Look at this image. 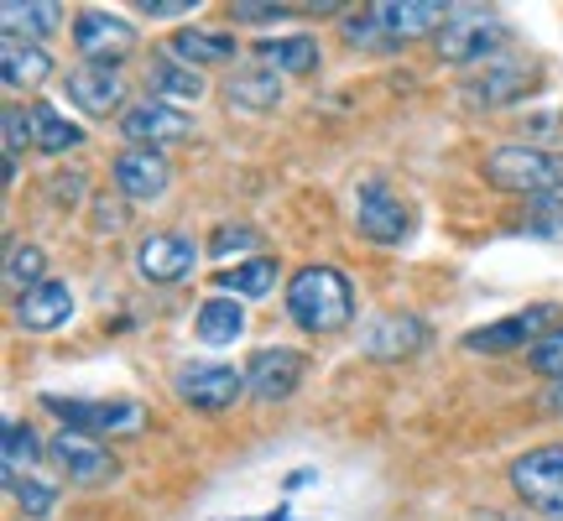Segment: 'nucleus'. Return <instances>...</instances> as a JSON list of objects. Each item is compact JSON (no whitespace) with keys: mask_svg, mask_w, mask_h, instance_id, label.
I'll use <instances>...</instances> for the list:
<instances>
[{"mask_svg":"<svg viewBox=\"0 0 563 521\" xmlns=\"http://www.w3.org/2000/svg\"><path fill=\"white\" fill-rule=\"evenodd\" d=\"M282 308H287V319L298 323L302 334H340L344 323L355 319V287H350L340 266L308 260V266H298L287 277Z\"/></svg>","mask_w":563,"mask_h":521,"instance_id":"1","label":"nucleus"},{"mask_svg":"<svg viewBox=\"0 0 563 521\" xmlns=\"http://www.w3.org/2000/svg\"><path fill=\"white\" fill-rule=\"evenodd\" d=\"M485 182L501 193H522L527 203L563 199V152L532 141H501L496 152H485Z\"/></svg>","mask_w":563,"mask_h":521,"instance_id":"2","label":"nucleus"},{"mask_svg":"<svg viewBox=\"0 0 563 521\" xmlns=\"http://www.w3.org/2000/svg\"><path fill=\"white\" fill-rule=\"evenodd\" d=\"M443 21H449V5H439V0H376V5L344 16V42L386 53V47H402L422 32H439Z\"/></svg>","mask_w":563,"mask_h":521,"instance_id":"3","label":"nucleus"},{"mask_svg":"<svg viewBox=\"0 0 563 521\" xmlns=\"http://www.w3.org/2000/svg\"><path fill=\"white\" fill-rule=\"evenodd\" d=\"M42 412L84 439H136L146 428V407L141 401H79V397H58V391H42Z\"/></svg>","mask_w":563,"mask_h":521,"instance_id":"4","label":"nucleus"},{"mask_svg":"<svg viewBox=\"0 0 563 521\" xmlns=\"http://www.w3.org/2000/svg\"><path fill=\"white\" fill-rule=\"evenodd\" d=\"M506 42V21L485 5H449V21L439 26V58L454 68L496 63V47Z\"/></svg>","mask_w":563,"mask_h":521,"instance_id":"5","label":"nucleus"},{"mask_svg":"<svg viewBox=\"0 0 563 521\" xmlns=\"http://www.w3.org/2000/svg\"><path fill=\"white\" fill-rule=\"evenodd\" d=\"M559 329V308L553 302H532L522 313H511V319H496L485 323V329H470L460 340V350L470 355H511V350H538Z\"/></svg>","mask_w":563,"mask_h":521,"instance_id":"6","label":"nucleus"},{"mask_svg":"<svg viewBox=\"0 0 563 521\" xmlns=\"http://www.w3.org/2000/svg\"><path fill=\"white\" fill-rule=\"evenodd\" d=\"M355 235L371 245H402L412 235V209L386 178L355 182Z\"/></svg>","mask_w":563,"mask_h":521,"instance_id":"7","label":"nucleus"},{"mask_svg":"<svg viewBox=\"0 0 563 521\" xmlns=\"http://www.w3.org/2000/svg\"><path fill=\"white\" fill-rule=\"evenodd\" d=\"M511 490L522 496L538 517L563 521V443H548V448H532L511 464Z\"/></svg>","mask_w":563,"mask_h":521,"instance_id":"8","label":"nucleus"},{"mask_svg":"<svg viewBox=\"0 0 563 521\" xmlns=\"http://www.w3.org/2000/svg\"><path fill=\"white\" fill-rule=\"evenodd\" d=\"M136 26L115 11H100V5H89L74 16V47H79L84 63H100V68H121L131 53H136Z\"/></svg>","mask_w":563,"mask_h":521,"instance_id":"9","label":"nucleus"},{"mask_svg":"<svg viewBox=\"0 0 563 521\" xmlns=\"http://www.w3.org/2000/svg\"><path fill=\"white\" fill-rule=\"evenodd\" d=\"M173 391H178L188 407H199V412H224V407H235L251 386H245V370H235V365L194 361V365H178Z\"/></svg>","mask_w":563,"mask_h":521,"instance_id":"10","label":"nucleus"},{"mask_svg":"<svg viewBox=\"0 0 563 521\" xmlns=\"http://www.w3.org/2000/svg\"><path fill=\"white\" fill-rule=\"evenodd\" d=\"M110 178H115V193L125 203H162L167 199V182H173V167L152 146H125L110 162Z\"/></svg>","mask_w":563,"mask_h":521,"instance_id":"11","label":"nucleus"},{"mask_svg":"<svg viewBox=\"0 0 563 521\" xmlns=\"http://www.w3.org/2000/svg\"><path fill=\"white\" fill-rule=\"evenodd\" d=\"M194 266H199L194 235L162 230V235H146V241L136 245V271H141V281H152V287H178V281L194 277Z\"/></svg>","mask_w":563,"mask_h":521,"instance_id":"12","label":"nucleus"},{"mask_svg":"<svg viewBox=\"0 0 563 521\" xmlns=\"http://www.w3.org/2000/svg\"><path fill=\"white\" fill-rule=\"evenodd\" d=\"M302 376H308V361H302V350H287V344H266V350H256L251 365H245V386H251V397L266 401V407H277V401L292 397L302 386Z\"/></svg>","mask_w":563,"mask_h":521,"instance_id":"13","label":"nucleus"},{"mask_svg":"<svg viewBox=\"0 0 563 521\" xmlns=\"http://www.w3.org/2000/svg\"><path fill=\"white\" fill-rule=\"evenodd\" d=\"M121 136L131 141V146H152V152H162V146H173V141L194 136V115H188V110H178V104L136 100L121 115Z\"/></svg>","mask_w":563,"mask_h":521,"instance_id":"14","label":"nucleus"},{"mask_svg":"<svg viewBox=\"0 0 563 521\" xmlns=\"http://www.w3.org/2000/svg\"><path fill=\"white\" fill-rule=\"evenodd\" d=\"M47 454H53V464H58L74 485H104V480L121 475V459H115L100 439H84V433H68V428L53 433Z\"/></svg>","mask_w":563,"mask_h":521,"instance_id":"15","label":"nucleus"},{"mask_svg":"<svg viewBox=\"0 0 563 521\" xmlns=\"http://www.w3.org/2000/svg\"><path fill=\"white\" fill-rule=\"evenodd\" d=\"M63 89H68V100L79 104L89 121H104V115H115L125 100V84H121V68H100V63H74L68 68V79H63ZM125 115V110H121Z\"/></svg>","mask_w":563,"mask_h":521,"instance_id":"16","label":"nucleus"},{"mask_svg":"<svg viewBox=\"0 0 563 521\" xmlns=\"http://www.w3.org/2000/svg\"><path fill=\"white\" fill-rule=\"evenodd\" d=\"M74 319V287L68 281H37V287H26L16 292V323L26 334H47V329H63V323Z\"/></svg>","mask_w":563,"mask_h":521,"instance_id":"17","label":"nucleus"},{"mask_svg":"<svg viewBox=\"0 0 563 521\" xmlns=\"http://www.w3.org/2000/svg\"><path fill=\"white\" fill-rule=\"evenodd\" d=\"M146 100H162V104H188V100H203V74L194 63L173 58V53H152V68H146Z\"/></svg>","mask_w":563,"mask_h":521,"instance_id":"18","label":"nucleus"},{"mask_svg":"<svg viewBox=\"0 0 563 521\" xmlns=\"http://www.w3.org/2000/svg\"><path fill=\"white\" fill-rule=\"evenodd\" d=\"M538 79V68L532 63H511V58H496V63H485V74L481 79H470L464 84V100L470 104H511V100H522V89Z\"/></svg>","mask_w":563,"mask_h":521,"instance_id":"19","label":"nucleus"},{"mask_svg":"<svg viewBox=\"0 0 563 521\" xmlns=\"http://www.w3.org/2000/svg\"><path fill=\"white\" fill-rule=\"evenodd\" d=\"M422 344H428L422 319H412V313H386V319L371 323L365 355H371V361H402V355H418Z\"/></svg>","mask_w":563,"mask_h":521,"instance_id":"20","label":"nucleus"},{"mask_svg":"<svg viewBox=\"0 0 563 521\" xmlns=\"http://www.w3.org/2000/svg\"><path fill=\"white\" fill-rule=\"evenodd\" d=\"M0 79L5 89H37V84L53 79V58H47V47L42 42H26V37H5L0 47Z\"/></svg>","mask_w":563,"mask_h":521,"instance_id":"21","label":"nucleus"},{"mask_svg":"<svg viewBox=\"0 0 563 521\" xmlns=\"http://www.w3.org/2000/svg\"><path fill=\"white\" fill-rule=\"evenodd\" d=\"M167 53L183 58V63H194V68H209V63H230L241 47H235L230 32H214V26H183V32H173Z\"/></svg>","mask_w":563,"mask_h":521,"instance_id":"22","label":"nucleus"},{"mask_svg":"<svg viewBox=\"0 0 563 521\" xmlns=\"http://www.w3.org/2000/svg\"><path fill=\"white\" fill-rule=\"evenodd\" d=\"M194 334H199V344H235L245 334V308L235 298H224V292H214V298L199 302V319H194Z\"/></svg>","mask_w":563,"mask_h":521,"instance_id":"23","label":"nucleus"},{"mask_svg":"<svg viewBox=\"0 0 563 521\" xmlns=\"http://www.w3.org/2000/svg\"><path fill=\"white\" fill-rule=\"evenodd\" d=\"M224 100H230V110H277L282 104V74H272V68H241L235 79L224 84Z\"/></svg>","mask_w":563,"mask_h":521,"instance_id":"24","label":"nucleus"},{"mask_svg":"<svg viewBox=\"0 0 563 521\" xmlns=\"http://www.w3.org/2000/svg\"><path fill=\"white\" fill-rule=\"evenodd\" d=\"M26 121H32V146H37L42 157H63V152L84 146V125L58 115L53 104H26Z\"/></svg>","mask_w":563,"mask_h":521,"instance_id":"25","label":"nucleus"},{"mask_svg":"<svg viewBox=\"0 0 563 521\" xmlns=\"http://www.w3.org/2000/svg\"><path fill=\"white\" fill-rule=\"evenodd\" d=\"M214 287L224 298H266L277 287V260L272 256H251L241 266H220L214 271Z\"/></svg>","mask_w":563,"mask_h":521,"instance_id":"26","label":"nucleus"},{"mask_svg":"<svg viewBox=\"0 0 563 521\" xmlns=\"http://www.w3.org/2000/svg\"><path fill=\"white\" fill-rule=\"evenodd\" d=\"M256 58H262V68H272V74H313L319 68V42L313 37H266L262 47H256Z\"/></svg>","mask_w":563,"mask_h":521,"instance_id":"27","label":"nucleus"},{"mask_svg":"<svg viewBox=\"0 0 563 521\" xmlns=\"http://www.w3.org/2000/svg\"><path fill=\"white\" fill-rule=\"evenodd\" d=\"M58 16H63V5H53V0H32V5L5 0V5H0L5 37H26V42H37V37H47V32H58Z\"/></svg>","mask_w":563,"mask_h":521,"instance_id":"28","label":"nucleus"},{"mask_svg":"<svg viewBox=\"0 0 563 521\" xmlns=\"http://www.w3.org/2000/svg\"><path fill=\"white\" fill-rule=\"evenodd\" d=\"M42 443L37 433L26 428V422H5V480H16V475H32V464H37Z\"/></svg>","mask_w":563,"mask_h":521,"instance_id":"29","label":"nucleus"},{"mask_svg":"<svg viewBox=\"0 0 563 521\" xmlns=\"http://www.w3.org/2000/svg\"><path fill=\"white\" fill-rule=\"evenodd\" d=\"M5 490L16 496V506L26 517H53V506H58V490L42 485L37 475H16V480H5Z\"/></svg>","mask_w":563,"mask_h":521,"instance_id":"30","label":"nucleus"},{"mask_svg":"<svg viewBox=\"0 0 563 521\" xmlns=\"http://www.w3.org/2000/svg\"><path fill=\"white\" fill-rule=\"evenodd\" d=\"M527 365H532L538 376H548V381H563V323L538 344V350H527Z\"/></svg>","mask_w":563,"mask_h":521,"instance_id":"31","label":"nucleus"},{"mask_svg":"<svg viewBox=\"0 0 563 521\" xmlns=\"http://www.w3.org/2000/svg\"><path fill=\"white\" fill-rule=\"evenodd\" d=\"M5 277L16 281L21 292H26V287H37V281H47L42 277V251L37 245H11V266H5Z\"/></svg>","mask_w":563,"mask_h":521,"instance_id":"32","label":"nucleus"},{"mask_svg":"<svg viewBox=\"0 0 563 521\" xmlns=\"http://www.w3.org/2000/svg\"><path fill=\"white\" fill-rule=\"evenodd\" d=\"M230 251H235V256H241V251H256V230H251V224H220V230L209 235V256L224 260Z\"/></svg>","mask_w":563,"mask_h":521,"instance_id":"33","label":"nucleus"},{"mask_svg":"<svg viewBox=\"0 0 563 521\" xmlns=\"http://www.w3.org/2000/svg\"><path fill=\"white\" fill-rule=\"evenodd\" d=\"M522 230H527V235H553V241H563V214H559V199L532 203V209L522 214Z\"/></svg>","mask_w":563,"mask_h":521,"instance_id":"34","label":"nucleus"},{"mask_svg":"<svg viewBox=\"0 0 563 521\" xmlns=\"http://www.w3.org/2000/svg\"><path fill=\"white\" fill-rule=\"evenodd\" d=\"M230 16H235V21H251V26H272V21L292 16V5H266V0H235V5H230Z\"/></svg>","mask_w":563,"mask_h":521,"instance_id":"35","label":"nucleus"},{"mask_svg":"<svg viewBox=\"0 0 563 521\" xmlns=\"http://www.w3.org/2000/svg\"><path fill=\"white\" fill-rule=\"evenodd\" d=\"M26 141H32V121H26V110L11 104V110H5V157H16Z\"/></svg>","mask_w":563,"mask_h":521,"instance_id":"36","label":"nucleus"},{"mask_svg":"<svg viewBox=\"0 0 563 521\" xmlns=\"http://www.w3.org/2000/svg\"><path fill=\"white\" fill-rule=\"evenodd\" d=\"M95 230H100V235H121L125 230V199H100L95 203Z\"/></svg>","mask_w":563,"mask_h":521,"instance_id":"37","label":"nucleus"},{"mask_svg":"<svg viewBox=\"0 0 563 521\" xmlns=\"http://www.w3.org/2000/svg\"><path fill=\"white\" fill-rule=\"evenodd\" d=\"M141 16H194V0H146Z\"/></svg>","mask_w":563,"mask_h":521,"instance_id":"38","label":"nucleus"},{"mask_svg":"<svg viewBox=\"0 0 563 521\" xmlns=\"http://www.w3.org/2000/svg\"><path fill=\"white\" fill-rule=\"evenodd\" d=\"M84 193V173H68V178H53V199L58 203H74Z\"/></svg>","mask_w":563,"mask_h":521,"instance_id":"39","label":"nucleus"},{"mask_svg":"<svg viewBox=\"0 0 563 521\" xmlns=\"http://www.w3.org/2000/svg\"><path fill=\"white\" fill-rule=\"evenodd\" d=\"M548 407H553V412L563 418V381H553V391H548Z\"/></svg>","mask_w":563,"mask_h":521,"instance_id":"40","label":"nucleus"}]
</instances>
